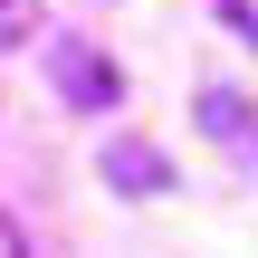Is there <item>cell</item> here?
<instances>
[{
  "mask_svg": "<svg viewBox=\"0 0 258 258\" xmlns=\"http://www.w3.org/2000/svg\"><path fill=\"white\" fill-rule=\"evenodd\" d=\"M29 29H38V0H0V48H19Z\"/></svg>",
  "mask_w": 258,
  "mask_h": 258,
  "instance_id": "obj_4",
  "label": "cell"
},
{
  "mask_svg": "<svg viewBox=\"0 0 258 258\" xmlns=\"http://www.w3.org/2000/svg\"><path fill=\"white\" fill-rule=\"evenodd\" d=\"M96 172H105L115 191H134V201L172 191V153H163V144H144V134H115V144L96 153Z\"/></svg>",
  "mask_w": 258,
  "mask_h": 258,
  "instance_id": "obj_2",
  "label": "cell"
},
{
  "mask_svg": "<svg viewBox=\"0 0 258 258\" xmlns=\"http://www.w3.org/2000/svg\"><path fill=\"white\" fill-rule=\"evenodd\" d=\"M201 124H211V144H230V153H249V163H258V115L230 96V86H211V96H201Z\"/></svg>",
  "mask_w": 258,
  "mask_h": 258,
  "instance_id": "obj_3",
  "label": "cell"
},
{
  "mask_svg": "<svg viewBox=\"0 0 258 258\" xmlns=\"http://www.w3.org/2000/svg\"><path fill=\"white\" fill-rule=\"evenodd\" d=\"M0 258H29V239H19V220L0 211Z\"/></svg>",
  "mask_w": 258,
  "mask_h": 258,
  "instance_id": "obj_5",
  "label": "cell"
},
{
  "mask_svg": "<svg viewBox=\"0 0 258 258\" xmlns=\"http://www.w3.org/2000/svg\"><path fill=\"white\" fill-rule=\"evenodd\" d=\"M48 86H57L77 115H115V105H124V67H115L96 38H77V29L48 38Z\"/></svg>",
  "mask_w": 258,
  "mask_h": 258,
  "instance_id": "obj_1",
  "label": "cell"
}]
</instances>
